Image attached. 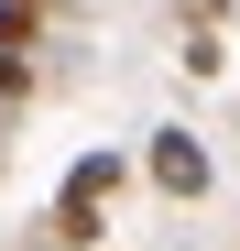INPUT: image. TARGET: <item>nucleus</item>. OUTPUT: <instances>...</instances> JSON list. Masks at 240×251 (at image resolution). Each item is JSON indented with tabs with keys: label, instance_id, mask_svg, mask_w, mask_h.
Instances as JSON below:
<instances>
[{
	"label": "nucleus",
	"instance_id": "obj_5",
	"mask_svg": "<svg viewBox=\"0 0 240 251\" xmlns=\"http://www.w3.org/2000/svg\"><path fill=\"white\" fill-rule=\"evenodd\" d=\"M0 99H11V109L33 99V66H22V44H0Z\"/></svg>",
	"mask_w": 240,
	"mask_h": 251
},
{
	"label": "nucleus",
	"instance_id": "obj_4",
	"mask_svg": "<svg viewBox=\"0 0 240 251\" xmlns=\"http://www.w3.org/2000/svg\"><path fill=\"white\" fill-rule=\"evenodd\" d=\"M33 11H44V0H0V44H22V55H33Z\"/></svg>",
	"mask_w": 240,
	"mask_h": 251
},
{
	"label": "nucleus",
	"instance_id": "obj_6",
	"mask_svg": "<svg viewBox=\"0 0 240 251\" xmlns=\"http://www.w3.org/2000/svg\"><path fill=\"white\" fill-rule=\"evenodd\" d=\"M196 22H229V0H196Z\"/></svg>",
	"mask_w": 240,
	"mask_h": 251
},
{
	"label": "nucleus",
	"instance_id": "obj_3",
	"mask_svg": "<svg viewBox=\"0 0 240 251\" xmlns=\"http://www.w3.org/2000/svg\"><path fill=\"white\" fill-rule=\"evenodd\" d=\"M175 66H186V76H218V66H229V55H218V22H196V33H186V55H175Z\"/></svg>",
	"mask_w": 240,
	"mask_h": 251
},
{
	"label": "nucleus",
	"instance_id": "obj_2",
	"mask_svg": "<svg viewBox=\"0 0 240 251\" xmlns=\"http://www.w3.org/2000/svg\"><path fill=\"white\" fill-rule=\"evenodd\" d=\"M120 175H131V164H120V153H76L55 197H76V207H109V197H120Z\"/></svg>",
	"mask_w": 240,
	"mask_h": 251
},
{
	"label": "nucleus",
	"instance_id": "obj_1",
	"mask_svg": "<svg viewBox=\"0 0 240 251\" xmlns=\"http://www.w3.org/2000/svg\"><path fill=\"white\" fill-rule=\"evenodd\" d=\"M142 175L164 186L175 207H196V197H208V142H196V131H175V120H164V131L142 142Z\"/></svg>",
	"mask_w": 240,
	"mask_h": 251
}]
</instances>
